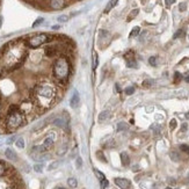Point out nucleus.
Returning a JSON list of instances; mask_svg holds the SVG:
<instances>
[{"mask_svg":"<svg viewBox=\"0 0 189 189\" xmlns=\"http://www.w3.org/2000/svg\"><path fill=\"white\" fill-rule=\"evenodd\" d=\"M33 102L35 107L44 113L58 100V88L46 81H41L33 88Z\"/></svg>","mask_w":189,"mask_h":189,"instance_id":"f257e3e1","label":"nucleus"},{"mask_svg":"<svg viewBox=\"0 0 189 189\" xmlns=\"http://www.w3.org/2000/svg\"><path fill=\"white\" fill-rule=\"evenodd\" d=\"M27 123L26 115L22 113L19 106L11 104L4 113L2 132H14Z\"/></svg>","mask_w":189,"mask_h":189,"instance_id":"f03ea898","label":"nucleus"},{"mask_svg":"<svg viewBox=\"0 0 189 189\" xmlns=\"http://www.w3.org/2000/svg\"><path fill=\"white\" fill-rule=\"evenodd\" d=\"M52 74L55 81L59 86H64L67 84L70 74H71V63L66 56L62 55L53 62L52 65Z\"/></svg>","mask_w":189,"mask_h":189,"instance_id":"7ed1b4c3","label":"nucleus"},{"mask_svg":"<svg viewBox=\"0 0 189 189\" xmlns=\"http://www.w3.org/2000/svg\"><path fill=\"white\" fill-rule=\"evenodd\" d=\"M55 36H50L48 34H37V35H34L32 37L27 39V46L29 48H33V49H36L39 46H43L44 43H48L50 42V39H53Z\"/></svg>","mask_w":189,"mask_h":189,"instance_id":"20e7f679","label":"nucleus"},{"mask_svg":"<svg viewBox=\"0 0 189 189\" xmlns=\"http://www.w3.org/2000/svg\"><path fill=\"white\" fill-rule=\"evenodd\" d=\"M114 182L115 184L120 187L121 189H130L131 188V181L128 179H124V177H116L114 179Z\"/></svg>","mask_w":189,"mask_h":189,"instance_id":"39448f33","label":"nucleus"},{"mask_svg":"<svg viewBox=\"0 0 189 189\" xmlns=\"http://www.w3.org/2000/svg\"><path fill=\"white\" fill-rule=\"evenodd\" d=\"M66 6V0H49V7L53 11H59Z\"/></svg>","mask_w":189,"mask_h":189,"instance_id":"423d86ee","label":"nucleus"},{"mask_svg":"<svg viewBox=\"0 0 189 189\" xmlns=\"http://www.w3.org/2000/svg\"><path fill=\"white\" fill-rule=\"evenodd\" d=\"M59 52V46H48L44 49V53H46V57L52 58V57H56Z\"/></svg>","mask_w":189,"mask_h":189,"instance_id":"0eeeda50","label":"nucleus"},{"mask_svg":"<svg viewBox=\"0 0 189 189\" xmlns=\"http://www.w3.org/2000/svg\"><path fill=\"white\" fill-rule=\"evenodd\" d=\"M52 124L55 127H58V128H63V129H67L69 127V123H67V120L65 117H56L53 121H52Z\"/></svg>","mask_w":189,"mask_h":189,"instance_id":"6e6552de","label":"nucleus"},{"mask_svg":"<svg viewBox=\"0 0 189 189\" xmlns=\"http://www.w3.org/2000/svg\"><path fill=\"white\" fill-rule=\"evenodd\" d=\"M79 103H80V95H79L78 92L74 91L73 92V95L70 99V107L73 108V109H76V108H78Z\"/></svg>","mask_w":189,"mask_h":189,"instance_id":"1a4fd4ad","label":"nucleus"},{"mask_svg":"<svg viewBox=\"0 0 189 189\" xmlns=\"http://www.w3.org/2000/svg\"><path fill=\"white\" fill-rule=\"evenodd\" d=\"M53 144H55V137H53V136H49V137H46V139H44V142H43L42 145L44 146L46 151H48L53 146Z\"/></svg>","mask_w":189,"mask_h":189,"instance_id":"9d476101","label":"nucleus"},{"mask_svg":"<svg viewBox=\"0 0 189 189\" xmlns=\"http://www.w3.org/2000/svg\"><path fill=\"white\" fill-rule=\"evenodd\" d=\"M121 161H122L123 166H129V164H130V157H129V154L125 153V152H122L121 153Z\"/></svg>","mask_w":189,"mask_h":189,"instance_id":"9b49d317","label":"nucleus"},{"mask_svg":"<svg viewBox=\"0 0 189 189\" xmlns=\"http://www.w3.org/2000/svg\"><path fill=\"white\" fill-rule=\"evenodd\" d=\"M5 156H6L7 159H9V160H16V153L14 152L12 149H6L5 151Z\"/></svg>","mask_w":189,"mask_h":189,"instance_id":"f8f14e48","label":"nucleus"},{"mask_svg":"<svg viewBox=\"0 0 189 189\" xmlns=\"http://www.w3.org/2000/svg\"><path fill=\"white\" fill-rule=\"evenodd\" d=\"M117 2H118V0H110L109 2H108V5H107V7L104 8V13L107 14L108 12H110L111 9L114 8V7L117 5Z\"/></svg>","mask_w":189,"mask_h":189,"instance_id":"ddd939ff","label":"nucleus"},{"mask_svg":"<svg viewBox=\"0 0 189 189\" xmlns=\"http://www.w3.org/2000/svg\"><path fill=\"white\" fill-rule=\"evenodd\" d=\"M109 115H110V113H109V111H108V110L101 111V113L99 114L98 121H99V122H103V121H106L107 118L109 117Z\"/></svg>","mask_w":189,"mask_h":189,"instance_id":"4468645a","label":"nucleus"},{"mask_svg":"<svg viewBox=\"0 0 189 189\" xmlns=\"http://www.w3.org/2000/svg\"><path fill=\"white\" fill-rule=\"evenodd\" d=\"M2 120H4V107H2V99L0 98V132H2Z\"/></svg>","mask_w":189,"mask_h":189,"instance_id":"2eb2a0df","label":"nucleus"},{"mask_svg":"<svg viewBox=\"0 0 189 189\" xmlns=\"http://www.w3.org/2000/svg\"><path fill=\"white\" fill-rule=\"evenodd\" d=\"M127 129H128V124L125 123V122H120L116 125V130L117 131H123V130H127Z\"/></svg>","mask_w":189,"mask_h":189,"instance_id":"dca6fc26","label":"nucleus"},{"mask_svg":"<svg viewBox=\"0 0 189 189\" xmlns=\"http://www.w3.org/2000/svg\"><path fill=\"white\" fill-rule=\"evenodd\" d=\"M67 184H69L71 188H76V187L78 186V182H77V180H76L74 177H70V179L67 180Z\"/></svg>","mask_w":189,"mask_h":189,"instance_id":"f3484780","label":"nucleus"},{"mask_svg":"<svg viewBox=\"0 0 189 189\" xmlns=\"http://www.w3.org/2000/svg\"><path fill=\"white\" fill-rule=\"evenodd\" d=\"M98 62H99V57L96 52H93V70H95L98 67Z\"/></svg>","mask_w":189,"mask_h":189,"instance_id":"a211bd4d","label":"nucleus"},{"mask_svg":"<svg viewBox=\"0 0 189 189\" xmlns=\"http://www.w3.org/2000/svg\"><path fill=\"white\" fill-rule=\"evenodd\" d=\"M170 159L173 161H179L180 160V154L176 151H173V152H170Z\"/></svg>","mask_w":189,"mask_h":189,"instance_id":"6ab92c4d","label":"nucleus"},{"mask_svg":"<svg viewBox=\"0 0 189 189\" xmlns=\"http://www.w3.org/2000/svg\"><path fill=\"white\" fill-rule=\"evenodd\" d=\"M127 66L128 67H137V62H136V59H130V60H127Z\"/></svg>","mask_w":189,"mask_h":189,"instance_id":"aec40b11","label":"nucleus"},{"mask_svg":"<svg viewBox=\"0 0 189 189\" xmlns=\"http://www.w3.org/2000/svg\"><path fill=\"white\" fill-rule=\"evenodd\" d=\"M139 32H140V28L139 27H135L130 33V37H135V36H138L139 35Z\"/></svg>","mask_w":189,"mask_h":189,"instance_id":"412c9836","label":"nucleus"},{"mask_svg":"<svg viewBox=\"0 0 189 189\" xmlns=\"http://www.w3.org/2000/svg\"><path fill=\"white\" fill-rule=\"evenodd\" d=\"M15 145H16L19 149H23V147H25V139H23V138H19V139L15 142Z\"/></svg>","mask_w":189,"mask_h":189,"instance_id":"4be33fe9","label":"nucleus"},{"mask_svg":"<svg viewBox=\"0 0 189 189\" xmlns=\"http://www.w3.org/2000/svg\"><path fill=\"white\" fill-rule=\"evenodd\" d=\"M94 172H95V175H96V177L99 179V181H100V182H101L102 180H104V179H106L102 172H100L99 170H94Z\"/></svg>","mask_w":189,"mask_h":189,"instance_id":"5701e85b","label":"nucleus"},{"mask_svg":"<svg viewBox=\"0 0 189 189\" xmlns=\"http://www.w3.org/2000/svg\"><path fill=\"white\" fill-rule=\"evenodd\" d=\"M183 36H184V30H183V29H179V30L174 34L173 39H179V37H183Z\"/></svg>","mask_w":189,"mask_h":189,"instance_id":"b1692460","label":"nucleus"},{"mask_svg":"<svg viewBox=\"0 0 189 189\" xmlns=\"http://www.w3.org/2000/svg\"><path fill=\"white\" fill-rule=\"evenodd\" d=\"M34 170H35L36 173H42V172H43V165H42V164H36V165L34 166Z\"/></svg>","mask_w":189,"mask_h":189,"instance_id":"393cba45","label":"nucleus"},{"mask_svg":"<svg viewBox=\"0 0 189 189\" xmlns=\"http://www.w3.org/2000/svg\"><path fill=\"white\" fill-rule=\"evenodd\" d=\"M180 151H182L184 153L189 154V145H187V144H181V145H180Z\"/></svg>","mask_w":189,"mask_h":189,"instance_id":"a878e982","label":"nucleus"},{"mask_svg":"<svg viewBox=\"0 0 189 189\" xmlns=\"http://www.w3.org/2000/svg\"><path fill=\"white\" fill-rule=\"evenodd\" d=\"M125 94H127V95H132V94H133V93H135V87H133V86H130V87H127V88H125Z\"/></svg>","mask_w":189,"mask_h":189,"instance_id":"bb28decb","label":"nucleus"},{"mask_svg":"<svg viewBox=\"0 0 189 189\" xmlns=\"http://www.w3.org/2000/svg\"><path fill=\"white\" fill-rule=\"evenodd\" d=\"M133 56H135L133 51H129V52H127V53L124 55V58L127 59V60H130V59H135L133 58Z\"/></svg>","mask_w":189,"mask_h":189,"instance_id":"cd10ccee","label":"nucleus"},{"mask_svg":"<svg viewBox=\"0 0 189 189\" xmlns=\"http://www.w3.org/2000/svg\"><path fill=\"white\" fill-rule=\"evenodd\" d=\"M174 80H175V83L181 81V80H182V74H181L180 72H175V73H174Z\"/></svg>","mask_w":189,"mask_h":189,"instance_id":"c85d7f7f","label":"nucleus"},{"mask_svg":"<svg viewBox=\"0 0 189 189\" xmlns=\"http://www.w3.org/2000/svg\"><path fill=\"white\" fill-rule=\"evenodd\" d=\"M57 20H58V22H66V21H69V15H59Z\"/></svg>","mask_w":189,"mask_h":189,"instance_id":"c756f323","label":"nucleus"},{"mask_svg":"<svg viewBox=\"0 0 189 189\" xmlns=\"http://www.w3.org/2000/svg\"><path fill=\"white\" fill-rule=\"evenodd\" d=\"M176 125H177V122H176L175 118L170 120V129H172V130H174V129H175Z\"/></svg>","mask_w":189,"mask_h":189,"instance_id":"7c9ffc66","label":"nucleus"},{"mask_svg":"<svg viewBox=\"0 0 189 189\" xmlns=\"http://www.w3.org/2000/svg\"><path fill=\"white\" fill-rule=\"evenodd\" d=\"M96 157H98L101 161H103V163L107 161V160H106V158H104V156H103V153H102L101 151H98V152H96Z\"/></svg>","mask_w":189,"mask_h":189,"instance_id":"2f4dec72","label":"nucleus"},{"mask_svg":"<svg viewBox=\"0 0 189 189\" xmlns=\"http://www.w3.org/2000/svg\"><path fill=\"white\" fill-rule=\"evenodd\" d=\"M100 183H101V189H106L107 187H108V186H109V182H108V180H107V179L102 180V181H101Z\"/></svg>","mask_w":189,"mask_h":189,"instance_id":"473e14b6","label":"nucleus"},{"mask_svg":"<svg viewBox=\"0 0 189 189\" xmlns=\"http://www.w3.org/2000/svg\"><path fill=\"white\" fill-rule=\"evenodd\" d=\"M43 21H44V19H43V18H39V19L36 20V21H35V22H34V23H33V28H35V27H37V26H39V25H41V23H42Z\"/></svg>","mask_w":189,"mask_h":189,"instance_id":"72a5a7b5","label":"nucleus"},{"mask_svg":"<svg viewBox=\"0 0 189 189\" xmlns=\"http://www.w3.org/2000/svg\"><path fill=\"white\" fill-rule=\"evenodd\" d=\"M149 63H150V65H152V66H157V57H150Z\"/></svg>","mask_w":189,"mask_h":189,"instance_id":"f704fd0d","label":"nucleus"},{"mask_svg":"<svg viewBox=\"0 0 189 189\" xmlns=\"http://www.w3.org/2000/svg\"><path fill=\"white\" fill-rule=\"evenodd\" d=\"M138 12H139V9H133L132 12H131V14H130V16H129V19L128 20H131V19H133L136 15L138 14Z\"/></svg>","mask_w":189,"mask_h":189,"instance_id":"c9c22d12","label":"nucleus"},{"mask_svg":"<svg viewBox=\"0 0 189 189\" xmlns=\"http://www.w3.org/2000/svg\"><path fill=\"white\" fill-rule=\"evenodd\" d=\"M76 165H77V168H80V167H81V166H83V159H81V158H80V157H78V158H77V161H76Z\"/></svg>","mask_w":189,"mask_h":189,"instance_id":"e433bc0d","label":"nucleus"},{"mask_svg":"<svg viewBox=\"0 0 189 189\" xmlns=\"http://www.w3.org/2000/svg\"><path fill=\"white\" fill-rule=\"evenodd\" d=\"M152 84H153V81H152V80H145V81L143 83V86L144 87H150Z\"/></svg>","mask_w":189,"mask_h":189,"instance_id":"4c0bfd02","label":"nucleus"},{"mask_svg":"<svg viewBox=\"0 0 189 189\" xmlns=\"http://www.w3.org/2000/svg\"><path fill=\"white\" fill-rule=\"evenodd\" d=\"M186 8H187V5H186L184 2H181V4L179 5V9H180L181 12H183V11H186Z\"/></svg>","mask_w":189,"mask_h":189,"instance_id":"58836bf2","label":"nucleus"},{"mask_svg":"<svg viewBox=\"0 0 189 189\" xmlns=\"http://www.w3.org/2000/svg\"><path fill=\"white\" fill-rule=\"evenodd\" d=\"M174 2H175V0H165L166 6H170V5H173Z\"/></svg>","mask_w":189,"mask_h":189,"instance_id":"ea45409f","label":"nucleus"},{"mask_svg":"<svg viewBox=\"0 0 189 189\" xmlns=\"http://www.w3.org/2000/svg\"><path fill=\"white\" fill-rule=\"evenodd\" d=\"M57 166H58V163H53L52 165H50V166H49V170H53V168H56Z\"/></svg>","mask_w":189,"mask_h":189,"instance_id":"a19ab883","label":"nucleus"},{"mask_svg":"<svg viewBox=\"0 0 189 189\" xmlns=\"http://www.w3.org/2000/svg\"><path fill=\"white\" fill-rule=\"evenodd\" d=\"M187 129H188V124H187V123H183L182 127H181V131H186Z\"/></svg>","mask_w":189,"mask_h":189,"instance_id":"79ce46f5","label":"nucleus"},{"mask_svg":"<svg viewBox=\"0 0 189 189\" xmlns=\"http://www.w3.org/2000/svg\"><path fill=\"white\" fill-rule=\"evenodd\" d=\"M132 170H133V172H136V170H139V166H133V167H132Z\"/></svg>","mask_w":189,"mask_h":189,"instance_id":"37998d69","label":"nucleus"},{"mask_svg":"<svg viewBox=\"0 0 189 189\" xmlns=\"http://www.w3.org/2000/svg\"><path fill=\"white\" fill-rule=\"evenodd\" d=\"M115 88H116V91H117V92H120V91H121V89H120V85H117V84L115 85Z\"/></svg>","mask_w":189,"mask_h":189,"instance_id":"c03bdc74","label":"nucleus"},{"mask_svg":"<svg viewBox=\"0 0 189 189\" xmlns=\"http://www.w3.org/2000/svg\"><path fill=\"white\" fill-rule=\"evenodd\" d=\"M186 81H187V83H189V76H187V77H186Z\"/></svg>","mask_w":189,"mask_h":189,"instance_id":"a18cd8bd","label":"nucleus"},{"mask_svg":"<svg viewBox=\"0 0 189 189\" xmlns=\"http://www.w3.org/2000/svg\"><path fill=\"white\" fill-rule=\"evenodd\" d=\"M186 118H188V120H189V111L187 113V114H186Z\"/></svg>","mask_w":189,"mask_h":189,"instance_id":"49530a36","label":"nucleus"},{"mask_svg":"<svg viewBox=\"0 0 189 189\" xmlns=\"http://www.w3.org/2000/svg\"><path fill=\"white\" fill-rule=\"evenodd\" d=\"M1 23H2V18H0V28H1Z\"/></svg>","mask_w":189,"mask_h":189,"instance_id":"de8ad7c7","label":"nucleus"},{"mask_svg":"<svg viewBox=\"0 0 189 189\" xmlns=\"http://www.w3.org/2000/svg\"><path fill=\"white\" fill-rule=\"evenodd\" d=\"M57 189H65V188H63V187H58Z\"/></svg>","mask_w":189,"mask_h":189,"instance_id":"09e8293b","label":"nucleus"},{"mask_svg":"<svg viewBox=\"0 0 189 189\" xmlns=\"http://www.w3.org/2000/svg\"><path fill=\"white\" fill-rule=\"evenodd\" d=\"M165 189H172V188H170V187H166Z\"/></svg>","mask_w":189,"mask_h":189,"instance_id":"8fccbe9b","label":"nucleus"},{"mask_svg":"<svg viewBox=\"0 0 189 189\" xmlns=\"http://www.w3.org/2000/svg\"><path fill=\"white\" fill-rule=\"evenodd\" d=\"M188 177H189V174H188Z\"/></svg>","mask_w":189,"mask_h":189,"instance_id":"3c124183","label":"nucleus"}]
</instances>
